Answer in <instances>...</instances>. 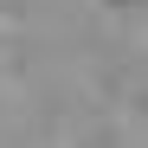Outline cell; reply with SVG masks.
<instances>
[]
</instances>
